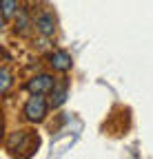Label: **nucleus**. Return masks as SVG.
Wrapping results in <instances>:
<instances>
[{
  "label": "nucleus",
  "instance_id": "obj_4",
  "mask_svg": "<svg viewBox=\"0 0 153 159\" xmlns=\"http://www.w3.org/2000/svg\"><path fill=\"white\" fill-rule=\"evenodd\" d=\"M36 29L40 31L42 35H53L55 33V20H53V16L49 11L40 13V16L36 18Z\"/></svg>",
  "mask_w": 153,
  "mask_h": 159
},
{
  "label": "nucleus",
  "instance_id": "obj_8",
  "mask_svg": "<svg viewBox=\"0 0 153 159\" xmlns=\"http://www.w3.org/2000/svg\"><path fill=\"white\" fill-rule=\"evenodd\" d=\"M0 80H2V82H0V93H7V91H9V86H11V75H9V71H7V69L0 71Z\"/></svg>",
  "mask_w": 153,
  "mask_h": 159
},
{
  "label": "nucleus",
  "instance_id": "obj_7",
  "mask_svg": "<svg viewBox=\"0 0 153 159\" xmlns=\"http://www.w3.org/2000/svg\"><path fill=\"white\" fill-rule=\"evenodd\" d=\"M18 13V0H2V20H11Z\"/></svg>",
  "mask_w": 153,
  "mask_h": 159
},
{
  "label": "nucleus",
  "instance_id": "obj_5",
  "mask_svg": "<svg viewBox=\"0 0 153 159\" xmlns=\"http://www.w3.org/2000/svg\"><path fill=\"white\" fill-rule=\"evenodd\" d=\"M67 99V84H55L51 89V106L53 108H60Z\"/></svg>",
  "mask_w": 153,
  "mask_h": 159
},
{
  "label": "nucleus",
  "instance_id": "obj_2",
  "mask_svg": "<svg viewBox=\"0 0 153 159\" xmlns=\"http://www.w3.org/2000/svg\"><path fill=\"white\" fill-rule=\"evenodd\" d=\"M55 86V82H53V77L51 75H36L33 80H29V84H27V89L31 91V93H47V91H51Z\"/></svg>",
  "mask_w": 153,
  "mask_h": 159
},
{
  "label": "nucleus",
  "instance_id": "obj_6",
  "mask_svg": "<svg viewBox=\"0 0 153 159\" xmlns=\"http://www.w3.org/2000/svg\"><path fill=\"white\" fill-rule=\"evenodd\" d=\"M25 139H27V133H25V130L11 133L9 139H7V150L16 152V148H22V146H25Z\"/></svg>",
  "mask_w": 153,
  "mask_h": 159
},
{
  "label": "nucleus",
  "instance_id": "obj_1",
  "mask_svg": "<svg viewBox=\"0 0 153 159\" xmlns=\"http://www.w3.org/2000/svg\"><path fill=\"white\" fill-rule=\"evenodd\" d=\"M25 117L29 119V122H42L45 115H47V99L42 97V93H33L27 104H25Z\"/></svg>",
  "mask_w": 153,
  "mask_h": 159
},
{
  "label": "nucleus",
  "instance_id": "obj_3",
  "mask_svg": "<svg viewBox=\"0 0 153 159\" xmlns=\"http://www.w3.org/2000/svg\"><path fill=\"white\" fill-rule=\"evenodd\" d=\"M49 64H51V69L65 73V71L71 69V55H69L67 51H55V53L49 55Z\"/></svg>",
  "mask_w": 153,
  "mask_h": 159
},
{
  "label": "nucleus",
  "instance_id": "obj_9",
  "mask_svg": "<svg viewBox=\"0 0 153 159\" xmlns=\"http://www.w3.org/2000/svg\"><path fill=\"white\" fill-rule=\"evenodd\" d=\"M27 29V18L20 16V20H16V31H25Z\"/></svg>",
  "mask_w": 153,
  "mask_h": 159
}]
</instances>
